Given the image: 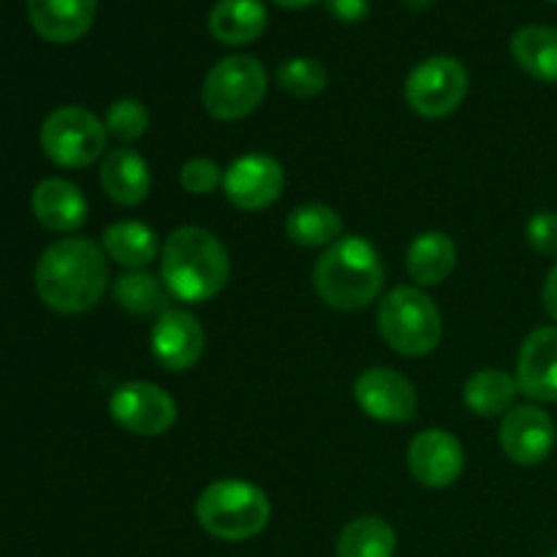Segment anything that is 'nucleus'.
Here are the masks:
<instances>
[{
    "label": "nucleus",
    "mask_w": 557,
    "mask_h": 557,
    "mask_svg": "<svg viewBox=\"0 0 557 557\" xmlns=\"http://www.w3.org/2000/svg\"><path fill=\"white\" fill-rule=\"evenodd\" d=\"M33 281L38 299L49 310L63 315L87 313L101 302L109 286L107 253L92 239H58L41 253Z\"/></svg>",
    "instance_id": "obj_1"
},
{
    "label": "nucleus",
    "mask_w": 557,
    "mask_h": 557,
    "mask_svg": "<svg viewBox=\"0 0 557 557\" xmlns=\"http://www.w3.org/2000/svg\"><path fill=\"white\" fill-rule=\"evenodd\" d=\"M232 275L221 239L201 226H183L161 248V281L180 302L199 305L218 297Z\"/></svg>",
    "instance_id": "obj_2"
},
{
    "label": "nucleus",
    "mask_w": 557,
    "mask_h": 557,
    "mask_svg": "<svg viewBox=\"0 0 557 557\" xmlns=\"http://www.w3.org/2000/svg\"><path fill=\"white\" fill-rule=\"evenodd\" d=\"M384 261L359 234L341 237L321 253L313 270L315 294L335 310H362L375 302L384 288Z\"/></svg>",
    "instance_id": "obj_3"
},
{
    "label": "nucleus",
    "mask_w": 557,
    "mask_h": 557,
    "mask_svg": "<svg viewBox=\"0 0 557 557\" xmlns=\"http://www.w3.org/2000/svg\"><path fill=\"white\" fill-rule=\"evenodd\" d=\"M272 515L270 498L243 479L212 482L196 500V520L221 542H248L259 536Z\"/></svg>",
    "instance_id": "obj_4"
},
{
    "label": "nucleus",
    "mask_w": 557,
    "mask_h": 557,
    "mask_svg": "<svg viewBox=\"0 0 557 557\" xmlns=\"http://www.w3.org/2000/svg\"><path fill=\"white\" fill-rule=\"evenodd\" d=\"M381 337L403 357H424L435 351L444 335L441 313L433 299L413 286H397L379 305Z\"/></svg>",
    "instance_id": "obj_5"
},
{
    "label": "nucleus",
    "mask_w": 557,
    "mask_h": 557,
    "mask_svg": "<svg viewBox=\"0 0 557 557\" xmlns=\"http://www.w3.org/2000/svg\"><path fill=\"white\" fill-rule=\"evenodd\" d=\"M267 96V71L250 54H232L215 63L201 87V101L210 117L221 123L243 120L259 109Z\"/></svg>",
    "instance_id": "obj_6"
},
{
    "label": "nucleus",
    "mask_w": 557,
    "mask_h": 557,
    "mask_svg": "<svg viewBox=\"0 0 557 557\" xmlns=\"http://www.w3.org/2000/svg\"><path fill=\"white\" fill-rule=\"evenodd\" d=\"M107 125L85 107H60L41 123V150L63 169H85L107 156Z\"/></svg>",
    "instance_id": "obj_7"
},
{
    "label": "nucleus",
    "mask_w": 557,
    "mask_h": 557,
    "mask_svg": "<svg viewBox=\"0 0 557 557\" xmlns=\"http://www.w3.org/2000/svg\"><path fill=\"white\" fill-rule=\"evenodd\" d=\"M466 96V65L446 54L422 60L406 79V103L422 117H446L460 109Z\"/></svg>",
    "instance_id": "obj_8"
},
{
    "label": "nucleus",
    "mask_w": 557,
    "mask_h": 557,
    "mask_svg": "<svg viewBox=\"0 0 557 557\" xmlns=\"http://www.w3.org/2000/svg\"><path fill=\"white\" fill-rule=\"evenodd\" d=\"M109 413L128 433L156 438L177 422V403L150 381H128L109 397Z\"/></svg>",
    "instance_id": "obj_9"
},
{
    "label": "nucleus",
    "mask_w": 557,
    "mask_h": 557,
    "mask_svg": "<svg viewBox=\"0 0 557 557\" xmlns=\"http://www.w3.org/2000/svg\"><path fill=\"white\" fill-rule=\"evenodd\" d=\"M286 185L281 161L267 152H248L223 172V190L237 210L259 212L275 205Z\"/></svg>",
    "instance_id": "obj_10"
},
{
    "label": "nucleus",
    "mask_w": 557,
    "mask_h": 557,
    "mask_svg": "<svg viewBox=\"0 0 557 557\" xmlns=\"http://www.w3.org/2000/svg\"><path fill=\"white\" fill-rule=\"evenodd\" d=\"M354 397L370 419L406 424L417 419L419 397L411 381L389 368H370L354 384Z\"/></svg>",
    "instance_id": "obj_11"
},
{
    "label": "nucleus",
    "mask_w": 557,
    "mask_h": 557,
    "mask_svg": "<svg viewBox=\"0 0 557 557\" xmlns=\"http://www.w3.org/2000/svg\"><path fill=\"white\" fill-rule=\"evenodd\" d=\"M205 346L207 335L201 330V321L188 310L172 308L152 324L150 351L163 370H172V373L190 370L205 354Z\"/></svg>",
    "instance_id": "obj_12"
},
{
    "label": "nucleus",
    "mask_w": 557,
    "mask_h": 557,
    "mask_svg": "<svg viewBox=\"0 0 557 557\" xmlns=\"http://www.w3.org/2000/svg\"><path fill=\"white\" fill-rule=\"evenodd\" d=\"M466 451L462 444L446 430H422L408 446V471L419 484L444 490L462 476Z\"/></svg>",
    "instance_id": "obj_13"
},
{
    "label": "nucleus",
    "mask_w": 557,
    "mask_h": 557,
    "mask_svg": "<svg viewBox=\"0 0 557 557\" xmlns=\"http://www.w3.org/2000/svg\"><path fill=\"white\" fill-rule=\"evenodd\" d=\"M555 422L539 406H517L500 422V449L517 466H539L555 449Z\"/></svg>",
    "instance_id": "obj_14"
},
{
    "label": "nucleus",
    "mask_w": 557,
    "mask_h": 557,
    "mask_svg": "<svg viewBox=\"0 0 557 557\" xmlns=\"http://www.w3.org/2000/svg\"><path fill=\"white\" fill-rule=\"evenodd\" d=\"M517 386L536 403H557V326L525 337L517 357Z\"/></svg>",
    "instance_id": "obj_15"
},
{
    "label": "nucleus",
    "mask_w": 557,
    "mask_h": 557,
    "mask_svg": "<svg viewBox=\"0 0 557 557\" xmlns=\"http://www.w3.org/2000/svg\"><path fill=\"white\" fill-rule=\"evenodd\" d=\"M98 0H27L33 30L52 44L79 41L96 20Z\"/></svg>",
    "instance_id": "obj_16"
},
{
    "label": "nucleus",
    "mask_w": 557,
    "mask_h": 557,
    "mask_svg": "<svg viewBox=\"0 0 557 557\" xmlns=\"http://www.w3.org/2000/svg\"><path fill=\"white\" fill-rule=\"evenodd\" d=\"M30 207L36 221L49 232L71 234L87 221V199L74 183L63 177L41 180L33 190Z\"/></svg>",
    "instance_id": "obj_17"
},
{
    "label": "nucleus",
    "mask_w": 557,
    "mask_h": 557,
    "mask_svg": "<svg viewBox=\"0 0 557 557\" xmlns=\"http://www.w3.org/2000/svg\"><path fill=\"white\" fill-rule=\"evenodd\" d=\"M101 188L114 205L120 207H136L150 196L152 177L150 166H147L145 158L139 156L131 147H117V150H109L101 161Z\"/></svg>",
    "instance_id": "obj_18"
},
{
    "label": "nucleus",
    "mask_w": 557,
    "mask_h": 557,
    "mask_svg": "<svg viewBox=\"0 0 557 557\" xmlns=\"http://www.w3.org/2000/svg\"><path fill=\"white\" fill-rule=\"evenodd\" d=\"M267 30V9L261 0H218L210 11V33L221 44L243 47Z\"/></svg>",
    "instance_id": "obj_19"
},
{
    "label": "nucleus",
    "mask_w": 557,
    "mask_h": 557,
    "mask_svg": "<svg viewBox=\"0 0 557 557\" xmlns=\"http://www.w3.org/2000/svg\"><path fill=\"white\" fill-rule=\"evenodd\" d=\"M408 275L419 286H438L449 281L457 267V245L444 232H422L408 248Z\"/></svg>",
    "instance_id": "obj_20"
},
{
    "label": "nucleus",
    "mask_w": 557,
    "mask_h": 557,
    "mask_svg": "<svg viewBox=\"0 0 557 557\" xmlns=\"http://www.w3.org/2000/svg\"><path fill=\"white\" fill-rule=\"evenodd\" d=\"M114 299L125 313L136 319H161L172 310V294L166 283L147 270H125L114 281Z\"/></svg>",
    "instance_id": "obj_21"
},
{
    "label": "nucleus",
    "mask_w": 557,
    "mask_h": 557,
    "mask_svg": "<svg viewBox=\"0 0 557 557\" xmlns=\"http://www.w3.org/2000/svg\"><path fill=\"white\" fill-rule=\"evenodd\" d=\"M101 248L123 270H147L158 256V234L141 221H120L107 226Z\"/></svg>",
    "instance_id": "obj_22"
},
{
    "label": "nucleus",
    "mask_w": 557,
    "mask_h": 557,
    "mask_svg": "<svg viewBox=\"0 0 557 557\" xmlns=\"http://www.w3.org/2000/svg\"><path fill=\"white\" fill-rule=\"evenodd\" d=\"M511 58L533 79L557 85V27H520L511 38Z\"/></svg>",
    "instance_id": "obj_23"
},
{
    "label": "nucleus",
    "mask_w": 557,
    "mask_h": 557,
    "mask_svg": "<svg viewBox=\"0 0 557 557\" xmlns=\"http://www.w3.org/2000/svg\"><path fill=\"white\" fill-rule=\"evenodd\" d=\"M517 392H520V386H517L515 375L487 368L479 370V373H473L468 379L466 389H462V400L471 408V413L493 419L500 417V413L506 417L511 411V403H515Z\"/></svg>",
    "instance_id": "obj_24"
},
{
    "label": "nucleus",
    "mask_w": 557,
    "mask_h": 557,
    "mask_svg": "<svg viewBox=\"0 0 557 557\" xmlns=\"http://www.w3.org/2000/svg\"><path fill=\"white\" fill-rule=\"evenodd\" d=\"M286 234L302 248H330L343 237V218L332 207L310 201L288 212Z\"/></svg>",
    "instance_id": "obj_25"
},
{
    "label": "nucleus",
    "mask_w": 557,
    "mask_h": 557,
    "mask_svg": "<svg viewBox=\"0 0 557 557\" xmlns=\"http://www.w3.org/2000/svg\"><path fill=\"white\" fill-rule=\"evenodd\" d=\"M337 557H395L397 533L384 517H357L337 536Z\"/></svg>",
    "instance_id": "obj_26"
},
{
    "label": "nucleus",
    "mask_w": 557,
    "mask_h": 557,
    "mask_svg": "<svg viewBox=\"0 0 557 557\" xmlns=\"http://www.w3.org/2000/svg\"><path fill=\"white\" fill-rule=\"evenodd\" d=\"M324 63L315 58H292L277 69V85L294 98H315L326 90Z\"/></svg>",
    "instance_id": "obj_27"
},
{
    "label": "nucleus",
    "mask_w": 557,
    "mask_h": 557,
    "mask_svg": "<svg viewBox=\"0 0 557 557\" xmlns=\"http://www.w3.org/2000/svg\"><path fill=\"white\" fill-rule=\"evenodd\" d=\"M103 125H107L109 136L131 145V141L141 139L147 134V128H150V112L136 98H120V101H114L109 107Z\"/></svg>",
    "instance_id": "obj_28"
},
{
    "label": "nucleus",
    "mask_w": 557,
    "mask_h": 557,
    "mask_svg": "<svg viewBox=\"0 0 557 557\" xmlns=\"http://www.w3.org/2000/svg\"><path fill=\"white\" fill-rule=\"evenodd\" d=\"M223 183V172L210 158H190L180 169V185L194 196H207Z\"/></svg>",
    "instance_id": "obj_29"
},
{
    "label": "nucleus",
    "mask_w": 557,
    "mask_h": 557,
    "mask_svg": "<svg viewBox=\"0 0 557 557\" xmlns=\"http://www.w3.org/2000/svg\"><path fill=\"white\" fill-rule=\"evenodd\" d=\"M528 243L536 253L542 256H553L557 259V212L542 210L528 221L525 226Z\"/></svg>",
    "instance_id": "obj_30"
},
{
    "label": "nucleus",
    "mask_w": 557,
    "mask_h": 557,
    "mask_svg": "<svg viewBox=\"0 0 557 557\" xmlns=\"http://www.w3.org/2000/svg\"><path fill=\"white\" fill-rule=\"evenodd\" d=\"M324 9L337 22H362L370 14V0H324Z\"/></svg>",
    "instance_id": "obj_31"
},
{
    "label": "nucleus",
    "mask_w": 557,
    "mask_h": 557,
    "mask_svg": "<svg viewBox=\"0 0 557 557\" xmlns=\"http://www.w3.org/2000/svg\"><path fill=\"white\" fill-rule=\"evenodd\" d=\"M542 302H544V310L549 313V319L557 321V264L549 270L547 281H544Z\"/></svg>",
    "instance_id": "obj_32"
},
{
    "label": "nucleus",
    "mask_w": 557,
    "mask_h": 557,
    "mask_svg": "<svg viewBox=\"0 0 557 557\" xmlns=\"http://www.w3.org/2000/svg\"><path fill=\"white\" fill-rule=\"evenodd\" d=\"M272 3H277L281 9L297 11V9H308V5H313L315 0H272Z\"/></svg>",
    "instance_id": "obj_33"
},
{
    "label": "nucleus",
    "mask_w": 557,
    "mask_h": 557,
    "mask_svg": "<svg viewBox=\"0 0 557 557\" xmlns=\"http://www.w3.org/2000/svg\"><path fill=\"white\" fill-rule=\"evenodd\" d=\"M403 3H406L408 9H413V11H424V9H430V5H433V0H403Z\"/></svg>",
    "instance_id": "obj_34"
},
{
    "label": "nucleus",
    "mask_w": 557,
    "mask_h": 557,
    "mask_svg": "<svg viewBox=\"0 0 557 557\" xmlns=\"http://www.w3.org/2000/svg\"><path fill=\"white\" fill-rule=\"evenodd\" d=\"M549 3H557V0H549Z\"/></svg>",
    "instance_id": "obj_35"
},
{
    "label": "nucleus",
    "mask_w": 557,
    "mask_h": 557,
    "mask_svg": "<svg viewBox=\"0 0 557 557\" xmlns=\"http://www.w3.org/2000/svg\"><path fill=\"white\" fill-rule=\"evenodd\" d=\"M553 557H557V553H555V555H553Z\"/></svg>",
    "instance_id": "obj_36"
}]
</instances>
